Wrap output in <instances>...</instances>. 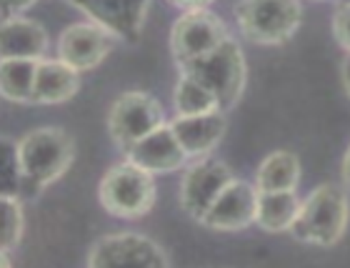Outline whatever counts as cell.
<instances>
[{
  "mask_svg": "<svg viewBox=\"0 0 350 268\" xmlns=\"http://www.w3.org/2000/svg\"><path fill=\"white\" fill-rule=\"evenodd\" d=\"M23 171H25V196H36L66 173L75 158L73 138L60 128H36L18 141Z\"/></svg>",
  "mask_w": 350,
  "mask_h": 268,
  "instance_id": "1",
  "label": "cell"
},
{
  "mask_svg": "<svg viewBox=\"0 0 350 268\" xmlns=\"http://www.w3.org/2000/svg\"><path fill=\"white\" fill-rule=\"evenodd\" d=\"M348 218L350 206L345 191L340 186H333V183H323L303 201L300 216L291 233L300 243L330 248L343 239L345 228H348Z\"/></svg>",
  "mask_w": 350,
  "mask_h": 268,
  "instance_id": "2",
  "label": "cell"
},
{
  "mask_svg": "<svg viewBox=\"0 0 350 268\" xmlns=\"http://www.w3.org/2000/svg\"><path fill=\"white\" fill-rule=\"evenodd\" d=\"M103 208L110 216L118 218H143L150 213L155 203V181L153 173L140 168L138 163L125 158L123 163H116L103 175L98 188Z\"/></svg>",
  "mask_w": 350,
  "mask_h": 268,
  "instance_id": "3",
  "label": "cell"
},
{
  "mask_svg": "<svg viewBox=\"0 0 350 268\" xmlns=\"http://www.w3.org/2000/svg\"><path fill=\"white\" fill-rule=\"evenodd\" d=\"M180 73H188L208 86L220 103V110H230L245 88V56L233 38H226L218 48L200 58L183 63Z\"/></svg>",
  "mask_w": 350,
  "mask_h": 268,
  "instance_id": "4",
  "label": "cell"
},
{
  "mask_svg": "<svg viewBox=\"0 0 350 268\" xmlns=\"http://www.w3.org/2000/svg\"><path fill=\"white\" fill-rule=\"evenodd\" d=\"M300 0H238L235 21L256 45L288 43L300 25Z\"/></svg>",
  "mask_w": 350,
  "mask_h": 268,
  "instance_id": "5",
  "label": "cell"
},
{
  "mask_svg": "<svg viewBox=\"0 0 350 268\" xmlns=\"http://www.w3.org/2000/svg\"><path fill=\"white\" fill-rule=\"evenodd\" d=\"M163 123H165V118H163L161 103L143 90H128L120 98H116L108 113L110 138L123 151H128L140 138H146Z\"/></svg>",
  "mask_w": 350,
  "mask_h": 268,
  "instance_id": "6",
  "label": "cell"
},
{
  "mask_svg": "<svg viewBox=\"0 0 350 268\" xmlns=\"http://www.w3.org/2000/svg\"><path fill=\"white\" fill-rule=\"evenodd\" d=\"M235 181L233 171L228 163L218 158H196V163H190L183 173L180 181V206L183 210L193 216L196 221L208 213L213 203L218 201V196Z\"/></svg>",
  "mask_w": 350,
  "mask_h": 268,
  "instance_id": "7",
  "label": "cell"
},
{
  "mask_svg": "<svg viewBox=\"0 0 350 268\" xmlns=\"http://www.w3.org/2000/svg\"><path fill=\"white\" fill-rule=\"evenodd\" d=\"M226 38L228 30L218 15H213L205 8H198V10H185L175 21L173 33H170V48H173L178 66H183L218 48Z\"/></svg>",
  "mask_w": 350,
  "mask_h": 268,
  "instance_id": "8",
  "label": "cell"
},
{
  "mask_svg": "<svg viewBox=\"0 0 350 268\" xmlns=\"http://www.w3.org/2000/svg\"><path fill=\"white\" fill-rule=\"evenodd\" d=\"M88 266L105 268V266H170L168 254L163 251L155 241L138 233H113L105 239L95 241L90 254H88Z\"/></svg>",
  "mask_w": 350,
  "mask_h": 268,
  "instance_id": "9",
  "label": "cell"
},
{
  "mask_svg": "<svg viewBox=\"0 0 350 268\" xmlns=\"http://www.w3.org/2000/svg\"><path fill=\"white\" fill-rule=\"evenodd\" d=\"M258 198H260V191L256 183L235 178L200 218V223L211 231H245L256 223Z\"/></svg>",
  "mask_w": 350,
  "mask_h": 268,
  "instance_id": "10",
  "label": "cell"
},
{
  "mask_svg": "<svg viewBox=\"0 0 350 268\" xmlns=\"http://www.w3.org/2000/svg\"><path fill=\"white\" fill-rule=\"evenodd\" d=\"M113 33L98 23H78L60 36L58 40V58L66 60L75 71H93L100 66L105 56L113 48Z\"/></svg>",
  "mask_w": 350,
  "mask_h": 268,
  "instance_id": "11",
  "label": "cell"
},
{
  "mask_svg": "<svg viewBox=\"0 0 350 268\" xmlns=\"http://www.w3.org/2000/svg\"><path fill=\"white\" fill-rule=\"evenodd\" d=\"M125 158L138 163L140 168H146L150 173H173L180 171L190 160L185 148L180 145L178 136H175L173 125L163 123L155 131H150L146 138H140L138 143L131 145L125 151Z\"/></svg>",
  "mask_w": 350,
  "mask_h": 268,
  "instance_id": "12",
  "label": "cell"
},
{
  "mask_svg": "<svg viewBox=\"0 0 350 268\" xmlns=\"http://www.w3.org/2000/svg\"><path fill=\"white\" fill-rule=\"evenodd\" d=\"M68 3L81 8L98 25L108 28L113 36L123 38L128 43L138 40L150 5V0H68Z\"/></svg>",
  "mask_w": 350,
  "mask_h": 268,
  "instance_id": "13",
  "label": "cell"
},
{
  "mask_svg": "<svg viewBox=\"0 0 350 268\" xmlns=\"http://www.w3.org/2000/svg\"><path fill=\"white\" fill-rule=\"evenodd\" d=\"M175 136L180 141L190 158H203L226 136V116L223 110L213 113H200V116H178L170 121Z\"/></svg>",
  "mask_w": 350,
  "mask_h": 268,
  "instance_id": "14",
  "label": "cell"
},
{
  "mask_svg": "<svg viewBox=\"0 0 350 268\" xmlns=\"http://www.w3.org/2000/svg\"><path fill=\"white\" fill-rule=\"evenodd\" d=\"M81 88V71L66 60H38L33 106H55L70 101Z\"/></svg>",
  "mask_w": 350,
  "mask_h": 268,
  "instance_id": "15",
  "label": "cell"
},
{
  "mask_svg": "<svg viewBox=\"0 0 350 268\" xmlns=\"http://www.w3.org/2000/svg\"><path fill=\"white\" fill-rule=\"evenodd\" d=\"M48 51V36L38 23L13 15L3 18V30H0V56L3 58H28L40 60Z\"/></svg>",
  "mask_w": 350,
  "mask_h": 268,
  "instance_id": "16",
  "label": "cell"
},
{
  "mask_svg": "<svg viewBox=\"0 0 350 268\" xmlns=\"http://www.w3.org/2000/svg\"><path fill=\"white\" fill-rule=\"evenodd\" d=\"M300 208H303V201L295 191H260L256 226L265 233L293 231Z\"/></svg>",
  "mask_w": 350,
  "mask_h": 268,
  "instance_id": "17",
  "label": "cell"
},
{
  "mask_svg": "<svg viewBox=\"0 0 350 268\" xmlns=\"http://www.w3.org/2000/svg\"><path fill=\"white\" fill-rule=\"evenodd\" d=\"M300 183V160L291 151H275L258 166V191H295Z\"/></svg>",
  "mask_w": 350,
  "mask_h": 268,
  "instance_id": "18",
  "label": "cell"
},
{
  "mask_svg": "<svg viewBox=\"0 0 350 268\" xmlns=\"http://www.w3.org/2000/svg\"><path fill=\"white\" fill-rule=\"evenodd\" d=\"M38 60L3 58L0 63V93L10 103H33Z\"/></svg>",
  "mask_w": 350,
  "mask_h": 268,
  "instance_id": "19",
  "label": "cell"
},
{
  "mask_svg": "<svg viewBox=\"0 0 350 268\" xmlns=\"http://www.w3.org/2000/svg\"><path fill=\"white\" fill-rule=\"evenodd\" d=\"M173 103L178 116H200V113H213L220 110V103L211 88L203 86L198 78L180 73V78L175 83Z\"/></svg>",
  "mask_w": 350,
  "mask_h": 268,
  "instance_id": "20",
  "label": "cell"
},
{
  "mask_svg": "<svg viewBox=\"0 0 350 268\" xmlns=\"http://www.w3.org/2000/svg\"><path fill=\"white\" fill-rule=\"evenodd\" d=\"M23 208L21 198L3 196L0 198V251L10 254L23 239Z\"/></svg>",
  "mask_w": 350,
  "mask_h": 268,
  "instance_id": "21",
  "label": "cell"
},
{
  "mask_svg": "<svg viewBox=\"0 0 350 268\" xmlns=\"http://www.w3.org/2000/svg\"><path fill=\"white\" fill-rule=\"evenodd\" d=\"M3 196H25V171H23L21 148L10 138H3Z\"/></svg>",
  "mask_w": 350,
  "mask_h": 268,
  "instance_id": "22",
  "label": "cell"
},
{
  "mask_svg": "<svg viewBox=\"0 0 350 268\" xmlns=\"http://www.w3.org/2000/svg\"><path fill=\"white\" fill-rule=\"evenodd\" d=\"M333 33L340 48L350 53V3H340V8L333 15Z\"/></svg>",
  "mask_w": 350,
  "mask_h": 268,
  "instance_id": "23",
  "label": "cell"
},
{
  "mask_svg": "<svg viewBox=\"0 0 350 268\" xmlns=\"http://www.w3.org/2000/svg\"><path fill=\"white\" fill-rule=\"evenodd\" d=\"M36 0H3V18H13V15H21L23 10H28Z\"/></svg>",
  "mask_w": 350,
  "mask_h": 268,
  "instance_id": "24",
  "label": "cell"
},
{
  "mask_svg": "<svg viewBox=\"0 0 350 268\" xmlns=\"http://www.w3.org/2000/svg\"><path fill=\"white\" fill-rule=\"evenodd\" d=\"M170 3L183 8V10H198V8H208L213 0H170Z\"/></svg>",
  "mask_w": 350,
  "mask_h": 268,
  "instance_id": "25",
  "label": "cell"
},
{
  "mask_svg": "<svg viewBox=\"0 0 350 268\" xmlns=\"http://www.w3.org/2000/svg\"><path fill=\"white\" fill-rule=\"evenodd\" d=\"M343 183H345V188L350 191V145H348L345 158H343Z\"/></svg>",
  "mask_w": 350,
  "mask_h": 268,
  "instance_id": "26",
  "label": "cell"
},
{
  "mask_svg": "<svg viewBox=\"0 0 350 268\" xmlns=\"http://www.w3.org/2000/svg\"><path fill=\"white\" fill-rule=\"evenodd\" d=\"M343 86H345V90H348V95H350V53L345 56V60H343Z\"/></svg>",
  "mask_w": 350,
  "mask_h": 268,
  "instance_id": "27",
  "label": "cell"
},
{
  "mask_svg": "<svg viewBox=\"0 0 350 268\" xmlns=\"http://www.w3.org/2000/svg\"><path fill=\"white\" fill-rule=\"evenodd\" d=\"M340 3H350V0H340Z\"/></svg>",
  "mask_w": 350,
  "mask_h": 268,
  "instance_id": "28",
  "label": "cell"
}]
</instances>
